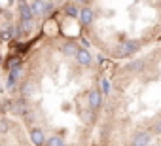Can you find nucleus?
<instances>
[{
  "instance_id": "obj_1",
  "label": "nucleus",
  "mask_w": 161,
  "mask_h": 146,
  "mask_svg": "<svg viewBox=\"0 0 161 146\" xmlns=\"http://www.w3.org/2000/svg\"><path fill=\"white\" fill-rule=\"evenodd\" d=\"M138 49H140V44H138L136 40H123V42L118 46L116 55H118V57H131V55H135Z\"/></svg>"
},
{
  "instance_id": "obj_2",
  "label": "nucleus",
  "mask_w": 161,
  "mask_h": 146,
  "mask_svg": "<svg viewBox=\"0 0 161 146\" xmlns=\"http://www.w3.org/2000/svg\"><path fill=\"white\" fill-rule=\"evenodd\" d=\"M78 17H80V21H82V25H91L93 19H95V12H93L89 6H84L82 10H80Z\"/></svg>"
},
{
  "instance_id": "obj_3",
  "label": "nucleus",
  "mask_w": 161,
  "mask_h": 146,
  "mask_svg": "<svg viewBox=\"0 0 161 146\" xmlns=\"http://www.w3.org/2000/svg\"><path fill=\"white\" fill-rule=\"evenodd\" d=\"M87 99H89V108H91V110L101 108V104H103V93H101L99 89H91Z\"/></svg>"
},
{
  "instance_id": "obj_4",
  "label": "nucleus",
  "mask_w": 161,
  "mask_h": 146,
  "mask_svg": "<svg viewBox=\"0 0 161 146\" xmlns=\"http://www.w3.org/2000/svg\"><path fill=\"white\" fill-rule=\"evenodd\" d=\"M74 57H76V61L82 65V66H87V65H91V61H93V57H91V53H89L87 49H78Z\"/></svg>"
},
{
  "instance_id": "obj_5",
  "label": "nucleus",
  "mask_w": 161,
  "mask_h": 146,
  "mask_svg": "<svg viewBox=\"0 0 161 146\" xmlns=\"http://www.w3.org/2000/svg\"><path fill=\"white\" fill-rule=\"evenodd\" d=\"M148 144H150V133L148 131H138L135 135L131 146H148Z\"/></svg>"
},
{
  "instance_id": "obj_6",
  "label": "nucleus",
  "mask_w": 161,
  "mask_h": 146,
  "mask_svg": "<svg viewBox=\"0 0 161 146\" xmlns=\"http://www.w3.org/2000/svg\"><path fill=\"white\" fill-rule=\"evenodd\" d=\"M19 74H21V65H17V66L10 68V76H8V82H6L8 89H12V87L15 86V82H17V78H19Z\"/></svg>"
},
{
  "instance_id": "obj_7",
  "label": "nucleus",
  "mask_w": 161,
  "mask_h": 146,
  "mask_svg": "<svg viewBox=\"0 0 161 146\" xmlns=\"http://www.w3.org/2000/svg\"><path fill=\"white\" fill-rule=\"evenodd\" d=\"M31 140H32V144H34V146H42V144L46 142L44 131H42V129H38V127H34V129L31 131Z\"/></svg>"
},
{
  "instance_id": "obj_8",
  "label": "nucleus",
  "mask_w": 161,
  "mask_h": 146,
  "mask_svg": "<svg viewBox=\"0 0 161 146\" xmlns=\"http://www.w3.org/2000/svg\"><path fill=\"white\" fill-rule=\"evenodd\" d=\"M19 15H21V19H25V21H29V19H32V17H34V15H32L31 6L25 2V0H21V4H19Z\"/></svg>"
},
{
  "instance_id": "obj_9",
  "label": "nucleus",
  "mask_w": 161,
  "mask_h": 146,
  "mask_svg": "<svg viewBox=\"0 0 161 146\" xmlns=\"http://www.w3.org/2000/svg\"><path fill=\"white\" fill-rule=\"evenodd\" d=\"M31 10H32V15H46V2L44 0H34L31 4Z\"/></svg>"
},
{
  "instance_id": "obj_10",
  "label": "nucleus",
  "mask_w": 161,
  "mask_h": 146,
  "mask_svg": "<svg viewBox=\"0 0 161 146\" xmlns=\"http://www.w3.org/2000/svg\"><path fill=\"white\" fill-rule=\"evenodd\" d=\"M21 32L19 31H14L12 27H6L2 32H0V40H4V42H8V40H12L14 36H19Z\"/></svg>"
},
{
  "instance_id": "obj_11",
  "label": "nucleus",
  "mask_w": 161,
  "mask_h": 146,
  "mask_svg": "<svg viewBox=\"0 0 161 146\" xmlns=\"http://www.w3.org/2000/svg\"><path fill=\"white\" fill-rule=\"evenodd\" d=\"M61 51L64 53V55H76V51H78V48H76V44L74 42H66V44H63L61 46Z\"/></svg>"
},
{
  "instance_id": "obj_12",
  "label": "nucleus",
  "mask_w": 161,
  "mask_h": 146,
  "mask_svg": "<svg viewBox=\"0 0 161 146\" xmlns=\"http://www.w3.org/2000/svg\"><path fill=\"white\" fill-rule=\"evenodd\" d=\"M64 14L68 15V17H78V14H80V10L74 6V4H66L64 6Z\"/></svg>"
},
{
  "instance_id": "obj_13",
  "label": "nucleus",
  "mask_w": 161,
  "mask_h": 146,
  "mask_svg": "<svg viewBox=\"0 0 161 146\" xmlns=\"http://www.w3.org/2000/svg\"><path fill=\"white\" fill-rule=\"evenodd\" d=\"M142 68H144V61H142V59L133 61V63L127 66V70H133V72H138V70H142Z\"/></svg>"
},
{
  "instance_id": "obj_14",
  "label": "nucleus",
  "mask_w": 161,
  "mask_h": 146,
  "mask_svg": "<svg viewBox=\"0 0 161 146\" xmlns=\"http://www.w3.org/2000/svg\"><path fill=\"white\" fill-rule=\"evenodd\" d=\"M110 89H112V86H110V80L103 78V80H101V89H99V91H101L103 95H108V93H110Z\"/></svg>"
},
{
  "instance_id": "obj_15",
  "label": "nucleus",
  "mask_w": 161,
  "mask_h": 146,
  "mask_svg": "<svg viewBox=\"0 0 161 146\" xmlns=\"http://www.w3.org/2000/svg\"><path fill=\"white\" fill-rule=\"evenodd\" d=\"M61 144H64L61 137H51L49 140H46V146H61Z\"/></svg>"
},
{
  "instance_id": "obj_16",
  "label": "nucleus",
  "mask_w": 161,
  "mask_h": 146,
  "mask_svg": "<svg viewBox=\"0 0 161 146\" xmlns=\"http://www.w3.org/2000/svg\"><path fill=\"white\" fill-rule=\"evenodd\" d=\"M17 65H21V59H19V57H14V59L6 61V66H8V68H14V66H17Z\"/></svg>"
},
{
  "instance_id": "obj_17",
  "label": "nucleus",
  "mask_w": 161,
  "mask_h": 146,
  "mask_svg": "<svg viewBox=\"0 0 161 146\" xmlns=\"http://www.w3.org/2000/svg\"><path fill=\"white\" fill-rule=\"evenodd\" d=\"M10 129V121L8 120H0V133H6Z\"/></svg>"
},
{
  "instance_id": "obj_18",
  "label": "nucleus",
  "mask_w": 161,
  "mask_h": 146,
  "mask_svg": "<svg viewBox=\"0 0 161 146\" xmlns=\"http://www.w3.org/2000/svg\"><path fill=\"white\" fill-rule=\"evenodd\" d=\"M53 12V4L51 2H46V15H49Z\"/></svg>"
},
{
  "instance_id": "obj_19",
  "label": "nucleus",
  "mask_w": 161,
  "mask_h": 146,
  "mask_svg": "<svg viewBox=\"0 0 161 146\" xmlns=\"http://www.w3.org/2000/svg\"><path fill=\"white\" fill-rule=\"evenodd\" d=\"M15 110H17V112H23V110H25V103H23V101H19V103H17V106H15Z\"/></svg>"
},
{
  "instance_id": "obj_20",
  "label": "nucleus",
  "mask_w": 161,
  "mask_h": 146,
  "mask_svg": "<svg viewBox=\"0 0 161 146\" xmlns=\"http://www.w3.org/2000/svg\"><path fill=\"white\" fill-rule=\"evenodd\" d=\"M153 131H155L157 135H161V120H159V121L155 123V127H153Z\"/></svg>"
},
{
  "instance_id": "obj_21",
  "label": "nucleus",
  "mask_w": 161,
  "mask_h": 146,
  "mask_svg": "<svg viewBox=\"0 0 161 146\" xmlns=\"http://www.w3.org/2000/svg\"><path fill=\"white\" fill-rule=\"evenodd\" d=\"M32 91V84H27V87H25V95H29Z\"/></svg>"
},
{
  "instance_id": "obj_22",
  "label": "nucleus",
  "mask_w": 161,
  "mask_h": 146,
  "mask_svg": "<svg viewBox=\"0 0 161 146\" xmlns=\"http://www.w3.org/2000/svg\"><path fill=\"white\" fill-rule=\"evenodd\" d=\"M72 2H76V4H86L87 0H72Z\"/></svg>"
},
{
  "instance_id": "obj_23",
  "label": "nucleus",
  "mask_w": 161,
  "mask_h": 146,
  "mask_svg": "<svg viewBox=\"0 0 161 146\" xmlns=\"http://www.w3.org/2000/svg\"><path fill=\"white\" fill-rule=\"evenodd\" d=\"M61 146H64V144H61Z\"/></svg>"
}]
</instances>
